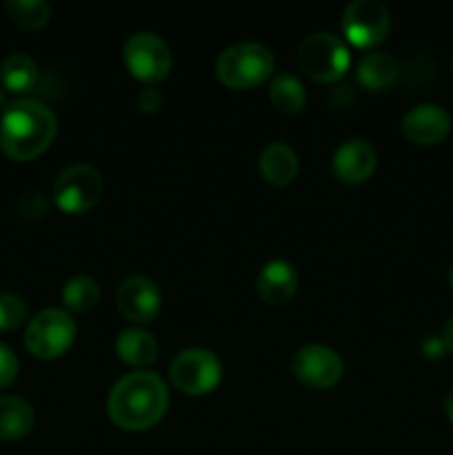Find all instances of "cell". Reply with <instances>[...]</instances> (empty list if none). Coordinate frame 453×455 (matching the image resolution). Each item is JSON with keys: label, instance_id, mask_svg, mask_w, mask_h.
Wrapping results in <instances>:
<instances>
[{"label": "cell", "instance_id": "obj_15", "mask_svg": "<svg viewBox=\"0 0 453 455\" xmlns=\"http://www.w3.org/2000/svg\"><path fill=\"white\" fill-rule=\"evenodd\" d=\"M298 163L296 151L284 142H269L260 154V173L269 185L287 187L296 180Z\"/></svg>", "mask_w": 453, "mask_h": 455}, {"label": "cell", "instance_id": "obj_17", "mask_svg": "<svg viewBox=\"0 0 453 455\" xmlns=\"http://www.w3.org/2000/svg\"><path fill=\"white\" fill-rule=\"evenodd\" d=\"M115 354L129 367H147L158 358V342L149 331L124 329L115 338Z\"/></svg>", "mask_w": 453, "mask_h": 455}, {"label": "cell", "instance_id": "obj_16", "mask_svg": "<svg viewBox=\"0 0 453 455\" xmlns=\"http://www.w3.org/2000/svg\"><path fill=\"white\" fill-rule=\"evenodd\" d=\"M34 409L18 395H0V440H20L34 429Z\"/></svg>", "mask_w": 453, "mask_h": 455}, {"label": "cell", "instance_id": "obj_32", "mask_svg": "<svg viewBox=\"0 0 453 455\" xmlns=\"http://www.w3.org/2000/svg\"><path fill=\"white\" fill-rule=\"evenodd\" d=\"M451 71H453V60H451Z\"/></svg>", "mask_w": 453, "mask_h": 455}, {"label": "cell", "instance_id": "obj_8", "mask_svg": "<svg viewBox=\"0 0 453 455\" xmlns=\"http://www.w3.org/2000/svg\"><path fill=\"white\" fill-rule=\"evenodd\" d=\"M102 198V176L91 164L76 163L62 169L53 185V203L60 212L84 213L98 204Z\"/></svg>", "mask_w": 453, "mask_h": 455}, {"label": "cell", "instance_id": "obj_10", "mask_svg": "<svg viewBox=\"0 0 453 455\" xmlns=\"http://www.w3.org/2000/svg\"><path fill=\"white\" fill-rule=\"evenodd\" d=\"M293 376L298 382L315 391L331 389L342 378V360L324 345H306L293 355Z\"/></svg>", "mask_w": 453, "mask_h": 455}, {"label": "cell", "instance_id": "obj_30", "mask_svg": "<svg viewBox=\"0 0 453 455\" xmlns=\"http://www.w3.org/2000/svg\"><path fill=\"white\" fill-rule=\"evenodd\" d=\"M9 107V102H7V93H4V89L0 87V111H4Z\"/></svg>", "mask_w": 453, "mask_h": 455}, {"label": "cell", "instance_id": "obj_24", "mask_svg": "<svg viewBox=\"0 0 453 455\" xmlns=\"http://www.w3.org/2000/svg\"><path fill=\"white\" fill-rule=\"evenodd\" d=\"M18 212H20V216L38 220V218H43L44 213H47V200H44V196L38 194V191H29V194L22 196L20 203H18Z\"/></svg>", "mask_w": 453, "mask_h": 455}, {"label": "cell", "instance_id": "obj_5", "mask_svg": "<svg viewBox=\"0 0 453 455\" xmlns=\"http://www.w3.org/2000/svg\"><path fill=\"white\" fill-rule=\"evenodd\" d=\"M76 323L62 309H44L34 315L25 331V347L38 360H56L71 349Z\"/></svg>", "mask_w": 453, "mask_h": 455}, {"label": "cell", "instance_id": "obj_26", "mask_svg": "<svg viewBox=\"0 0 453 455\" xmlns=\"http://www.w3.org/2000/svg\"><path fill=\"white\" fill-rule=\"evenodd\" d=\"M136 105L142 114H155L163 107V93L155 87H145L136 98Z\"/></svg>", "mask_w": 453, "mask_h": 455}, {"label": "cell", "instance_id": "obj_12", "mask_svg": "<svg viewBox=\"0 0 453 455\" xmlns=\"http://www.w3.org/2000/svg\"><path fill=\"white\" fill-rule=\"evenodd\" d=\"M402 132L413 145L433 147L440 145L451 132V116L447 109L433 102H422L411 107L402 118Z\"/></svg>", "mask_w": 453, "mask_h": 455}, {"label": "cell", "instance_id": "obj_2", "mask_svg": "<svg viewBox=\"0 0 453 455\" xmlns=\"http://www.w3.org/2000/svg\"><path fill=\"white\" fill-rule=\"evenodd\" d=\"M58 133V120L49 107L36 100H16L0 118V149L16 163L38 158Z\"/></svg>", "mask_w": 453, "mask_h": 455}, {"label": "cell", "instance_id": "obj_27", "mask_svg": "<svg viewBox=\"0 0 453 455\" xmlns=\"http://www.w3.org/2000/svg\"><path fill=\"white\" fill-rule=\"evenodd\" d=\"M444 351H447V347H444L442 336H426L422 340V354L426 358H442Z\"/></svg>", "mask_w": 453, "mask_h": 455}, {"label": "cell", "instance_id": "obj_6", "mask_svg": "<svg viewBox=\"0 0 453 455\" xmlns=\"http://www.w3.org/2000/svg\"><path fill=\"white\" fill-rule=\"evenodd\" d=\"M123 60L129 74L149 87L167 78L171 71V52L167 43L151 31L129 36L123 47Z\"/></svg>", "mask_w": 453, "mask_h": 455}, {"label": "cell", "instance_id": "obj_31", "mask_svg": "<svg viewBox=\"0 0 453 455\" xmlns=\"http://www.w3.org/2000/svg\"><path fill=\"white\" fill-rule=\"evenodd\" d=\"M449 284H451V289H453V267H451V271H449Z\"/></svg>", "mask_w": 453, "mask_h": 455}, {"label": "cell", "instance_id": "obj_9", "mask_svg": "<svg viewBox=\"0 0 453 455\" xmlns=\"http://www.w3.org/2000/svg\"><path fill=\"white\" fill-rule=\"evenodd\" d=\"M391 27L389 9L380 0H355L342 13V31L354 47L369 49L386 38Z\"/></svg>", "mask_w": 453, "mask_h": 455}, {"label": "cell", "instance_id": "obj_29", "mask_svg": "<svg viewBox=\"0 0 453 455\" xmlns=\"http://www.w3.org/2000/svg\"><path fill=\"white\" fill-rule=\"evenodd\" d=\"M444 411H447V418L451 420V425H453V387H451V391L447 394V400H444Z\"/></svg>", "mask_w": 453, "mask_h": 455}, {"label": "cell", "instance_id": "obj_22", "mask_svg": "<svg viewBox=\"0 0 453 455\" xmlns=\"http://www.w3.org/2000/svg\"><path fill=\"white\" fill-rule=\"evenodd\" d=\"M98 300H100V287L89 275H74L62 287V302H65L67 309L76 311V314L91 311L98 305Z\"/></svg>", "mask_w": 453, "mask_h": 455}, {"label": "cell", "instance_id": "obj_13", "mask_svg": "<svg viewBox=\"0 0 453 455\" xmlns=\"http://www.w3.org/2000/svg\"><path fill=\"white\" fill-rule=\"evenodd\" d=\"M376 164V149L367 140L354 138V140L342 142L336 149L331 158V172L345 185H362L373 176Z\"/></svg>", "mask_w": 453, "mask_h": 455}, {"label": "cell", "instance_id": "obj_23", "mask_svg": "<svg viewBox=\"0 0 453 455\" xmlns=\"http://www.w3.org/2000/svg\"><path fill=\"white\" fill-rule=\"evenodd\" d=\"M27 318V307L16 293H0V331H13Z\"/></svg>", "mask_w": 453, "mask_h": 455}, {"label": "cell", "instance_id": "obj_11", "mask_svg": "<svg viewBox=\"0 0 453 455\" xmlns=\"http://www.w3.org/2000/svg\"><path fill=\"white\" fill-rule=\"evenodd\" d=\"M115 305H118L120 315L129 323L147 324L155 320L163 305V296L154 280L145 275H129L120 283L115 291Z\"/></svg>", "mask_w": 453, "mask_h": 455}, {"label": "cell", "instance_id": "obj_18", "mask_svg": "<svg viewBox=\"0 0 453 455\" xmlns=\"http://www.w3.org/2000/svg\"><path fill=\"white\" fill-rule=\"evenodd\" d=\"M398 62L393 58L382 52H376L367 53L360 60L355 76H358V83L364 89H369V92H385V89H389L398 80Z\"/></svg>", "mask_w": 453, "mask_h": 455}, {"label": "cell", "instance_id": "obj_3", "mask_svg": "<svg viewBox=\"0 0 453 455\" xmlns=\"http://www.w3.org/2000/svg\"><path fill=\"white\" fill-rule=\"evenodd\" d=\"M216 74L229 89H253L274 74V53L260 43H235L218 56Z\"/></svg>", "mask_w": 453, "mask_h": 455}, {"label": "cell", "instance_id": "obj_4", "mask_svg": "<svg viewBox=\"0 0 453 455\" xmlns=\"http://www.w3.org/2000/svg\"><path fill=\"white\" fill-rule=\"evenodd\" d=\"M298 67L315 83H333L346 74L351 65V52L345 40L320 31L306 36L296 53Z\"/></svg>", "mask_w": 453, "mask_h": 455}, {"label": "cell", "instance_id": "obj_20", "mask_svg": "<svg viewBox=\"0 0 453 455\" xmlns=\"http://www.w3.org/2000/svg\"><path fill=\"white\" fill-rule=\"evenodd\" d=\"M269 100L280 114L293 116L300 114L306 105V92L300 80L291 74L275 76L269 87Z\"/></svg>", "mask_w": 453, "mask_h": 455}, {"label": "cell", "instance_id": "obj_25", "mask_svg": "<svg viewBox=\"0 0 453 455\" xmlns=\"http://www.w3.org/2000/svg\"><path fill=\"white\" fill-rule=\"evenodd\" d=\"M18 376V358L7 345L0 342V389L12 385Z\"/></svg>", "mask_w": 453, "mask_h": 455}, {"label": "cell", "instance_id": "obj_21", "mask_svg": "<svg viewBox=\"0 0 453 455\" xmlns=\"http://www.w3.org/2000/svg\"><path fill=\"white\" fill-rule=\"evenodd\" d=\"M9 20L22 29H43L52 20V7L44 0H7L4 3Z\"/></svg>", "mask_w": 453, "mask_h": 455}, {"label": "cell", "instance_id": "obj_14", "mask_svg": "<svg viewBox=\"0 0 453 455\" xmlns=\"http://www.w3.org/2000/svg\"><path fill=\"white\" fill-rule=\"evenodd\" d=\"M300 275L298 269L287 260H271L260 269L256 280L258 296L266 305H287L298 291Z\"/></svg>", "mask_w": 453, "mask_h": 455}, {"label": "cell", "instance_id": "obj_1", "mask_svg": "<svg viewBox=\"0 0 453 455\" xmlns=\"http://www.w3.org/2000/svg\"><path fill=\"white\" fill-rule=\"evenodd\" d=\"M167 407V385L151 371H136L120 378L107 400L109 418L124 431L151 429L163 420Z\"/></svg>", "mask_w": 453, "mask_h": 455}, {"label": "cell", "instance_id": "obj_28", "mask_svg": "<svg viewBox=\"0 0 453 455\" xmlns=\"http://www.w3.org/2000/svg\"><path fill=\"white\" fill-rule=\"evenodd\" d=\"M442 340H444V347H447V351H451L453 354V315H449V320L444 323Z\"/></svg>", "mask_w": 453, "mask_h": 455}, {"label": "cell", "instance_id": "obj_7", "mask_svg": "<svg viewBox=\"0 0 453 455\" xmlns=\"http://www.w3.org/2000/svg\"><path fill=\"white\" fill-rule=\"evenodd\" d=\"M173 387L185 395H207L220 385L222 364L213 351L185 349L169 367Z\"/></svg>", "mask_w": 453, "mask_h": 455}, {"label": "cell", "instance_id": "obj_19", "mask_svg": "<svg viewBox=\"0 0 453 455\" xmlns=\"http://www.w3.org/2000/svg\"><path fill=\"white\" fill-rule=\"evenodd\" d=\"M0 83L12 93H27L38 83V67L27 53H12L0 65Z\"/></svg>", "mask_w": 453, "mask_h": 455}]
</instances>
